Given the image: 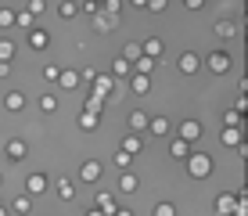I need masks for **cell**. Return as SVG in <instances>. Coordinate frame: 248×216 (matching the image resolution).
Returning a JSON list of instances; mask_svg holds the SVG:
<instances>
[{
	"label": "cell",
	"mask_w": 248,
	"mask_h": 216,
	"mask_svg": "<svg viewBox=\"0 0 248 216\" xmlns=\"http://www.w3.org/2000/svg\"><path fill=\"white\" fill-rule=\"evenodd\" d=\"M187 173H191V177H198V180H205V177L212 173V155L191 151V155H187Z\"/></svg>",
	"instance_id": "cell-1"
},
{
	"label": "cell",
	"mask_w": 248,
	"mask_h": 216,
	"mask_svg": "<svg viewBox=\"0 0 248 216\" xmlns=\"http://www.w3.org/2000/svg\"><path fill=\"white\" fill-rule=\"evenodd\" d=\"M205 65H209V72H216V76H223L227 68H230V54L227 50H212L209 58H205Z\"/></svg>",
	"instance_id": "cell-2"
},
{
	"label": "cell",
	"mask_w": 248,
	"mask_h": 216,
	"mask_svg": "<svg viewBox=\"0 0 248 216\" xmlns=\"http://www.w3.org/2000/svg\"><path fill=\"white\" fill-rule=\"evenodd\" d=\"M79 180H83V184H97V180H101V162L97 159H87L79 166Z\"/></svg>",
	"instance_id": "cell-3"
},
{
	"label": "cell",
	"mask_w": 248,
	"mask_h": 216,
	"mask_svg": "<svg viewBox=\"0 0 248 216\" xmlns=\"http://www.w3.org/2000/svg\"><path fill=\"white\" fill-rule=\"evenodd\" d=\"M44 191H47V177H44V173H29V177H25V195L36 198Z\"/></svg>",
	"instance_id": "cell-4"
},
{
	"label": "cell",
	"mask_w": 248,
	"mask_h": 216,
	"mask_svg": "<svg viewBox=\"0 0 248 216\" xmlns=\"http://www.w3.org/2000/svg\"><path fill=\"white\" fill-rule=\"evenodd\" d=\"M198 137H202V123L198 119H184L180 123V141L191 144V141H198Z\"/></svg>",
	"instance_id": "cell-5"
},
{
	"label": "cell",
	"mask_w": 248,
	"mask_h": 216,
	"mask_svg": "<svg viewBox=\"0 0 248 216\" xmlns=\"http://www.w3.org/2000/svg\"><path fill=\"white\" fill-rule=\"evenodd\" d=\"M198 68H202V58L194 54V50H184V54H180V72L184 76H194Z\"/></svg>",
	"instance_id": "cell-6"
},
{
	"label": "cell",
	"mask_w": 248,
	"mask_h": 216,
	"mask_svg": "<svg viewBox=\"0 0 248 216\" xmlns=\"http://www.w3.org/2000/svg\"><path fill=\"white\" fill-rule=\"evenodd\" d=\"M216 213H219V216H234V213H237V198L230 195V191H223V195L216 198Z\"/></svg>",
	"instance_id": "cell-7"
},
{
	"label": "cell",
	"mask_w": 248,
	"mask_h": 216,
	"mask_svg": "<svg viewBox=\"0 0 248 216\" xmlns=\"http://www.w3.org/2000/svg\"><path fill=\"white\" fill-rule=\"evenodd\" d=\"M140 54L151 58V62H158V58H162V40L158 36H148V40L140 43Z\"/></svg>",
	"instance_id": "cell-8"
},
{
	"label": "cell",
	"mask_w": 248,
	"mask_h": 216,
	"mask_svg": "<svg viewBox=\"0 0 248 216\" xmlns=\"http://www.w3.org/2000/svg\"><path fill=\"white\" fill-rule=\"evenodd\" d=\"M47 43H50V33L47 29H29V47L32 50H47Z\"/></svg>",
	"instance_id": "cell-9"
},
{
	"label": "cell",
	"mask_w": 248,
	"mask_h": 216,
	"mask_svg": "<svg viewBox=\"0 0 248 216\" xmlns=\"http://www.w3.org/2000/svg\"><path fill=\"white\" fill-rule=\"evenodd\" d=\"M25 151H29V148H25V141H22V137H11V141H7V159L22 162V159H25Z\"/></svg>",
	"instance_id": "cell-10"
},
{
	"label": "cell",
	"mask_w": 248,
	"mask_h": 216,
	"mask_svg": "<svg viewBox=\"0 0 248 216\" xmlns=\"http://www.w3.org/2000/svg\"><path fill=\"white\" fill-rule=\"evenodd\" d=\"M130 90L137 94V98H144V94L151 90V76H137V72H133V76H130Z\"/></svg>",
	"instance_id": "cell-11"
},
{
	"label": "cell",
	"mask_w": 248,
	"mask_h": 216,
	"mask_svg": "<svg viewBox=\"0 0 248 216\" xmlns=\"http://www.w3.org/2000/svg\"><path fill=\"white\" fill-rule=\"evenodd\" d=\"M219 141H223L227 148H234V144H245V141H241V126H223V133H219Z\"/></svg>",
	"instance_id": "cell-12"
},
{
	"label": "cell",
	"mask_w": 248,
	"mask_h": 216,
	"mask_svg": "<svg viewBox=\"0 0 248 216\" xmlns=\"http://www.w3.org/2000/svg\"><path fill=\"white\" fill-rule=\"evenodd\" d=\"M58 83H62L65 90H76V86H79V72H76V68H62V72H58Z\"/></svg>",
	"instance_id": "cell-13"
},
{
	"label": "cell",
	"mask_w": 248,
	"mask_h": 216,
	"mask_svg": "<svg viewBox=\"0 0 248 216\" xmlns=\"http://www.w3.org/2000/svg\"><path fill=\"white\" fill-rule=\"evenodd\" d=\"M93 209H101L105 216H112V213L119 209V205H115V198L108 195V191H101V195H97V202H93Z\"/></svg>",
	"instance_id": "cell-14"
},
{
	"label": "cell",
	"mask_w": 248,
	"mask_h": 216,
	"mask_svg": "<svg viewBox=\"0 0 248 216\" xmlns=\"http://www.w3.org/2000/svg\"><path fill=\"white\" fill-rule=\"evenodd\" d=\"M4 108H7V112H22V108H25V94H22V90H11V94L4 98Z\"/></svg>",
	"instance_id": "cell-15"
},
{
	"label": "cell",
	"mask_w": 248,
	"mask_h": 216,
	"mask_svg": "<svg viewBox=\"0 0 248 216\" xmlns=\"http://www.w3.org/2000/svg\"><path fill=\"white\" fill-rule=\"evenodd\" d=\"M148 130H151V137H166V133H169V119H166V116L148 119Z\"/></svg>",
	"instance_id": "cell-16"
},
{
	"label": "cell",
	"mask_w": 248,
	"mask_h": 216,
	"mask_svg": "<svg viewBox=\"0 0 248 216\" xmlns=\"http://www.w3.org/2000/svg\"><path fill=\"white\" fill-rule=\"evenodd\" d=\"M93 94H97V98H108V94H112V76H93Z\"/></svg>",
	"instance_id": "cell-17"
},
{
	"label": "cell",
	"mask_w": 248,
	"mask_h": 216,
	"mask_svg": "<svg viewBox=\"0 0 248 216\" xmlns=\"http://www.w3.org/2000/svg\"><path fill=\"white\" fill-rule=\"evenodd\" d=\"M112 76H115V80H126V76H133V65L126 62V58H115V62H112Z\"/></svg>",
	"instance_id": "cell-18"
},
{
	"label": "cell",
	"mask_w": 248,
	"mask_h": 216,
	"mask_svg": "<svg viewBox=\"0 0 248 216\" xmlns=\"http://www.w3.org/2000/svg\"><path fill=\"white\" fill-rule=\"evenodd\" d=\"M169 155H173V159H187V155H191V144L180 141V137H173V144H169Z\"/></svg>",
	"instance_id": "cell-19"
},
{
	"label": "cell",
	"mask_w": 248,
	"mask_h": 216,
	"mask_svg": "<svg viewBox=\"0 0 248 216\" xmlns=\"http://www.w3.org/2000/svg\"><path fill=\"white\" fill-rule=\"evenodd\" d=\"M54 191H58V198H62V202H72V198H76V184H72V180H58Z\"/></svg>",
	"instance_id": "cell-20"
},
{
	"label": "cell",
	"mask_w": 248,
	"mask_h": 216,
	"mask_svg": "<svg viewBox=\"0 0 248 216\" xmlns=\"http://www.w3.org/2000/svg\"><path fill=\"white\" fill-rule=\"evenodd\" d=\"M155 65H158V62H151V58L140 54V58L133 62V72H137V76H151V72H155Z\"/></svg>",
	"instance_id": "cell-21"
},
{
	"label": "cell",
	"mask_w": 248,
	"mask_h": 216,
	"mask_svg": "<svg viewBox=\"0 0 248 216\" xmlns=\"http://www.w3.org/2000/svg\"><path fill=\"white\" fill-rule=\"evenodd\" d=\"M11 213H18V216H25V213H32V198L29 195H18L11 202Z\"/></svg>",
	"instance_id": "cell-22"
},
{
	"label": "cell",
	"mask_w": 248,
	"mask_h": 216,
	"mask_svg": "<svg viewBox=\"0 0 248 216\" xmlns=\"http://www.w3.org/2000/svg\"><path fill=\"white\" fill-rule=\"evenodd\" d=\"M83 112H93V116H101V112H105V98H97V94H90V98L83 101Z\"/></svg>",
	"instance_id": "cell-23"
},
{
	"label": "cell",
	"mask_w": 248,
	"mask_h": 216,
	"mask_svg": "<svg viewBox=\"0 0 248 216\" xmlns=\"http://www.w3.org/2000/svg\"><path fill=\"white\" fill-rule=\"evenodd\" d=\"M130 130L140 137L144 130H148V116H144V112H133V116H130Z\"/></svg>",
	"instance_id": "cell-24"
},
{
	"label": "cell",
	"mask_w": 248,
	"mask_h": 216,
	"mask_svg": "<svg viewBox=\"0 0 248 216\" xmlns=\"http://www.w3.org/2000/svg\"><path fill=\"white\" fill-rule=\"evenodd\" d=\"M140 148H144V141H140L137 133H130V137L123 141V151H126V155H140Z\"/></svg>",
	"instance_id": "cell-25"
},
{
	"label": "cell",
	"mask_w": 248,
	"mask_h": 216,
	"mask_svg": "<svg viewBox=\"0 0 248 216\" xmlns=\"http://www.w3.org/2000/svg\"><path fill=\"white\" fill-rule=\"evenodd\" d=\"M11 58H15V43L11 40H0V65H11Z\"/></svg>",
	"instance_id": "cell-26"
},
{
	"label": "cell",
	"mask_w": 248,
	"mask_h": 216,
	"mask_svg": "<svg viewBox=\"0 0 248 216\" xmlns=\"http://www.w3.org/2000/svg\"><path fill=\"white\" fill-rule=\"evenodd\" d=\"M119 191H126V195H130V191H137V177H133L130 169H126L123 177H119Z\"/></svg>",
	"instance_id": "cell-27"
},
{
	"label": "cell",
	"mask_w": 248,
	"mask_h": 216,
	"mask_svg": "<svg viewBox=\"0 0 248 216\" xmlns=\"http://www.w3.org/2000/svg\"><path fill=\"white\" fill-rule=\"evenodd\" d=\"M79 126H83V130H97V126H101V116H93V112H83V116H79Z\"/></svg>",
	"instance_id": "cell-28"
},
{
	"label": "cell",
	"mask_w": 248,
	"mask_h": 216,
	"mask_svg": "<svg viewBox=\"0 0 248 216\" xmlns=\"http://www.w3.org/2000/svg\"><path fill=\"white\" fill-rule=\"evenodd\" d=\"M40 112H47V116L58 112V98H54V94H44V98H40Z\"/></svg>",
	"instance_id": "cell-29"
},
{
	"label": "cell",
	"mask_w": 248,
	"mask_h": 216,
	"mask_svg": "<svg viewBox=\"0 0 248 216\" xmlns=\"http://www.w3.org/2000/svg\"><path fill=\"white\" fill-rule=\"evenodd\" d=\"M119 7H123V0H105V4H101V11L112 15V18H119Z\"/></svg>",
	"instance_id": "cell-30"
},
{
	"label": "cell",
	"mask_w": 248,
	"mask_h": 216,
	"mask_svg": "<svg viewBox=\"0 0 248 216\" xmlns=\"http://www.w3.org/2000/svg\"><path fill=\"white\" fill-rule=\"evenodd\" d=\"M93 15H97V29H112V25H115V18H112V15H105L101 7H97Z\"/></svg>",
	"instance_id": "cell-31"
},
{
	"label": "cell",
	"mask_w": 248,
	"mask_h": 216,
	"mask_svg": "<svg viewBox=\"0 0 248 216\" xmlns=\"http://www.w3.org/2000/svg\"><path fill=\"white\" fill-rule=\"evenodd\" d=\"M112 162H115V166H119V169H130V162H133V155H126V151H115V155H112Z\"/></svg>",
	"instance_id": "cell-32"
},
{
	"label": "cell",
	"mask_w": 248,
	"mask_h": 216,
	"mask_svg": "<svg viewBox=\"0 0 248 216\" xmlns=\"http://www.w3.org/2000/svg\"><path fill=\"white\" fill-rule=\"evenodd\" d=\"M15 25H22V29L29 33V29H32V15H29V11H18V15H15Z\"/></svg>",
	"instance_id": "cell-33"
},
{
	"label": "cell",
	"mask_w": 248,
	"mask_h": 216,
	"mask_svg": "<svg viewBox=\"0 0 248 216\" xmlns=\"http://www.w3.org/2000/svg\"><path fill=\"white\" fill-rule=\"evenodd\" d=\"M155 216H176V205L173 202H158L155 205Z\"/></svg>",
	"instance_id": "cell-34"
},
{
	"label": "cell",
	"mask_w": 248,
	"mask_h": 216,
	"mask_svg": "<svg viewBox=\"0 0 248 216\" xmlns=\"http://www.w3.org/2000/svg\"><path fill=\"white\" fill-rule=\"evenodd\" d=\"M76 11H79V4H72V0H65V4L58 7V15H62V18H72Z\"/></svg>",
	"instance_id": "cell-35"
},
{
	"label": "cell",
	"mask_w": 248,
	"mask_h": 216,
	"mask_svg": "<svg viewBox=\"0 0 248 216\" xmlns=\"http://www.w3.org/2000/svg\"><path fill=\"white\" fill-rule=\"evenodd\" d=\"M0 25H4V29L15 25V11H11V7H0Z\"/></svg>",
	"instance_id": "cell-36"
},
{
	"label": "cell",
	"mask_w": 248,
	"mask_h": 216,
	"mask_svg": "<svg viewBox=\"0 0 248 216\" xmlns=\"http://www.w3.org/2000/svg\"><path fill=\"white\" fill-rule=\"evenodd\" d=\"M25 11L36 18V15H44V11H47V7H44V0H29V7H25Z\"/></svg>",
	"instance_id": "cell-37"
},
{
	"label": "cell",
	"mask_w": 248,
	"mask_h": 216,
	"mask_svg": "<svg viewBox=\"0 0 248 216\" xmlns=\"http://www.w3.org/2000/svg\"><path fill=\"white\" fill-rule=\"evenodd\" d=\"M137 58H140V43H130V47H126V62H137Z\"/></svg>",
	"instance_id": "cell-38"
},
{
	"label": "cell",
	"mask_w": 248,
	"mask_h": 216,
	"mask_svg": "<svg viewBox=\"0 0 248 216\" xmlns=\"http://www.w3.org/2000/svg\"><path fill=\"white\" fill-rule=\"evenodd\" d=\"M223 123H227V126H241V112H234V108H230L227 116H223Z\"/></svg>",
	"instance_id": "cell-39"
},
{
	"label": "cell",
	"mask_w": 248,
	"mask_h": 216,
	"mask_svg": "<svg viewBox=\"0 0 248 216\" xmlns=\"http://www.w3.org/2000/svg\"><path fill=\"white\" fill-rule=\"evenodd\" d=\"M216 33L219 36H234V22H216Z\"/></svg>",
	"instance_id": "cell-40"
},
{
	"label": "cell",
	"mask_w": 248,
	"mask_h": 216,
	"mask_svg": "<svg viewBox=\"0 0 248 216\" xmlns=\"http://www.w3.org/2000/svg\"><path fill=\"white\" fill-rule=\"evenodd\" d=\"M58 72H62V68H58V65H44V80L58 83Z\"/></svg>",
	"instance_id": "cell-41"
},
{
	"label": "cell",
	"mask_w": 248,
	"mask_h": 216,
	"mask_svg": "<svg viewBox=\"0 0 248 216\" xmlns=\"http://www.w3.org/2000/svg\"><path fill=\"white\" fill-rule=\"evenodd\" d=\"M166 4H169V0H148L144 7H148V11H166Z\"/></svg>",
	"instance_id": "cell-42"
},
{
	"label": "cell",
	"mask_w": 248,
	"mask_h": 216,
	"mask_svg": "<svg viewBox=\"0 0 248 216\" xmlns=\"http://www.w3.org/2000/svg\"><path fill=\"white\" fill-rule=\"evenodd\" d=\"M184 4H187V7H191V11H198V7L205 4V0H184Z\"/></svg>",
	"instance_id": "cell-43"
},
{
	"label": "cell",
	"mask_w": 248,
	"mask_h": 216,
	"mask_svg": "<svg viewBox=\"0 0 248 216\" xmlns=\"http://www.w3.org/2000/svg\"><path fill=\"white\" fill-rule=\"evenodd\" d=\"M112 216H133V213H130V209H123V205H119V209H115Z\"/></svg>",
	"instance_id": "cell-44"
},
{
	"label": "cell",
	"mask_w": 248,
	"mask_h": 216,
	"mask_svg": "<svg viewBox=\"0 0 248 216\" xmlns=\"http://www.w3.org/2000/svg\"><path fill=\"white\" fill-rule=\"evenodd\" d=\"M83 4H93V7H101V4H105V0H83Z\"/></svg>",
	"instance_id": "cell-45"
},
{
	"label": "cell",
	"mask_w": 248,
	"mask_h": 216,
	"mask_svg": "<svg viewBox=\"0 0 248 216\" xmlns=\"http://www.w3.org/2000/svg\"><path fill=\"white\" fill-rule=\"evenodd\" d=\"M130 4H133V7H144V4H148V0H130Z\"/></svg>",
	"instance_id": "cell-46"
},
{
	"label": "cell",
	"mask_w": 248,
	"mask_h": 216,
	"mask_svg": "<svg viewBox=\"0 0 248 216\" xmlns=\"http://www.w3.org/2000/svg\"><path fill=\"white\" fill-rule=\"evenodd\" d=\"M87 216H105V213H101V209H90V213H87Z\"/></svg>",
	"instance_id": "cell-47"
},
{
	"label": "cell",
	"mask_w": 248,
	"mask_h": 216,
	"mask_svg": "<svg viewBox=\"0 0 248 216\" xmlns=\"http://www.w3.org/2000/svg\"><path fill=\"white\" fill-rule=\"evenodd\" d=\"M0 216H7V209H4V205H0Z\"/></svg>",
	"instance_id": "cell-48"
},
{
	"label": "cell",
	"mask_w": 248,
	"mask_h": 216,
	"mask_svg": "<svg viewBox=\"0 0 248 216\" xmlns=\"http://www.w3.org/2000/svg\"><path fill=\"white\" fill-rule=\"evenodd\" d=\"M0 184H4V177H0Z\"/></svg>",
	"instance_id": "cell-49"
},
{
	"label": "cell",
	"mask_w": 248,
	"mask_h": 216,
	"mask_svg": "<svg viewBox=\"0 0 248 216\" xmlns=\"http://www.w3.org/2000/svg\"><path fill=\"white\" fill-rule=\"evenodd\" d=\"M72 4H79V0H72Z\"/></svg>",
	"instance_id": "cell-50"
}]
</instances>
